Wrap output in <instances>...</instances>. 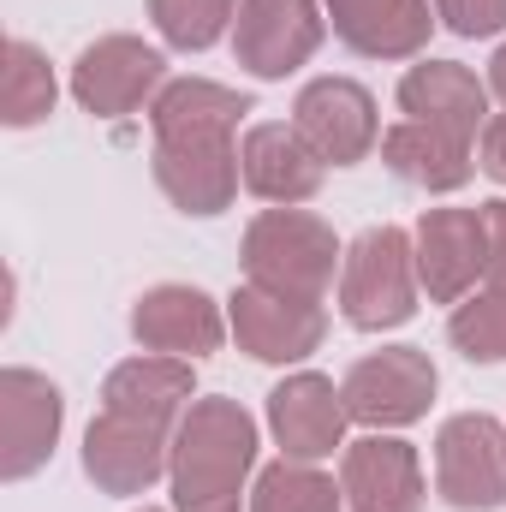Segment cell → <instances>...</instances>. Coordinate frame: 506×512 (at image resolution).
Masks as SVG:
<instances>
[{"label": "cell", "mask_w": 506, "mask_h": 512, "mask_svg": "<svg viewBox=\"0 0 506 512\" xmlns=\"http://www.w3.org/2000/svg\"><path fill=\"white\" fill-rule=\"evenodd\" d=\"M251 114L245 90L209 84V78H173L155 108H149V131H155V185L167 191L173 209L185 215H221L239 197V149H233V126Z\"/></svg>", "instance_id": "1"}, {"label": "cell", "mask_w": 506, "mask_h": 512, "mask_svg": "<svg viewBox=\"0 0 506 512\" xmlns=\"http://www.w3.org/2000/svg\"><path fill=\"white\" fill-rule=\"evenodd\" d=\"M256 465V423L239 399H191L173 429V512H239Z\"/></svg>", "instance_id": "2"}, {"label": "cell", "mask_w": 506, "mask_h": 512, "mask_svg": "<svg viewBox=\"0 0 506 512\" xmlns=\"http://www.w3.org/2000/svg\"><path fill=\"white\" fill-rule=\"evenodd\" d=\"M340 262L346 256H340L334 227L304 209H262L245 227V274H251V286L274 292V298L322 304Z\"/></svg>", "instance_id": "3"}, {"label": "cell", "mask_w": 506, "mask_h": 512, "mask_svg": "<svg viewBox=\"0 0 506 512\" xmlns=\"http://www.w3.org/2000/svg\"><path fill=\"white\" fill-rule=\"evenodd\" d=\"M417 286H423L417 280V245L399 227H370L340 262V310L364 334L411 322Z\"/></svg>", "instance_id": "4"}, {"label": "cell", "mask_w": 506, "mask_h": 512, "mask_svg": "<svg viewBox=\"0 0 506 512\" xmlns=\"http://www.w3.org/2000/svg\"><path fill=\"white\" fill-rule=\"evenodd\" d=\"M435 489L459 512L506 507V429L483 411L447 417L435 435Z\"/></svg>", "instance_id": "5"}, {"label": "cell", "mask_w": 506, "mask_h": 512, "mask_svg": "<svg viewBox=\"0 0 506 512\" xmlns=\"http://www.w3.org/2000/svg\"><path fill=\"white\" fill-rule=\"evenodd\" d=\"M292 131L304 137V149L322 167H352L381 143L376 96L352 78H316L292 102Z\"/></svg>", "instance_id": "6"}, {"label": "cell", "mask_w": 506, "mask_h": 512, "mask_svg": "<svg viewBox=\"0 0 506 512\" xmlns=\"http://www.w3.org/2000/svg\"><path fill=\"white\" fill-rule=\"evenodd\" d=\"M161 90H167V60L137 36H102L72 66V96L96 120H126Z\"/></svg>", "instance_id": "7"}, {"label": "cell", "mask_w": 506, "mask_h": 512, "mask_svg": "<svg viewBox=\"0 0 506 512\" xmlns=\"http://www.w3.org/2000/svg\"><path fill=\"white\" fill-rule=\"evenodd\" d=\"M346 411L352 423H370V429H405L429 411L435 399V364L429 352L417 346H387V352H370L346 370Z\"/></svg>", "instance_id": "8"}, {"label": "cell", "mask_w": 506, "mask_h": 512, "mask_svg": "<svg viewBox=\"0 0 506 512\" xmlns=\"http://www.w3.org/2000/svg\"><path fill=\"white\" fill-rule=\"evenodd\" d=\"M322 48V6L316 0H239L233 54L256 78H286Z\"/></svg>", "instance_id": "9"}, {"label": "cell", "mask_w": 506, "mask_h": 512, "mask_svg": "<svg viewBox=\"0 0 506 512\" xmlns=\"http://www.w3.org/2000/svg\"><path fill=\"white\" fill-rule=\"evenodd\" d=\"M173 459V429H155L126 411H102L84 429V471L102 495H149Z\"/></svg>", "instance_id": "10"}, {"label": "cell", "mask_w": 506, "mask_h": 512, "mask_svg": "<svg viewBox=\"0 0 506 512\" xmlns=\"http://www.w3.org/2000/svg\"><path fill=\"white\" fill-rule=\"evenodd\" d=\"M60 423H66L60 387L36 370H6L0 376V477L24 483L30 471H42L60 441Z\"/></svg>", "instance_id": "11"}, {"label": "cell", "mask_w": 506, "mask_h": 512, "mask_svg": "<svg viewBox=\"0 0 506 512\" xmlns=\"http://www.w3.org/2000/svg\"><path fill=\"white\" fill-rule=\"evenodd\" d=\"M417 245V280L435 304H459L489 274V233L483 209H429L411 233Z\"/></svg>", "instance_id": "12"}, {"label": "cell", "mask_w": 506, "mask_h": 512, "mask_svg": "<svg viewBox=\"0 0 506 512\" xmlns=\"http://www.w3.org/2000/svg\"><path fill=\"white\" fill-rule=\"evenodd\" d=\"M227 328H233L239 352H251L256 364H298V358H310L322 346L328 316H322V304L274 298L262 286H239L233 304H227Z\"/></svg>", "instance_id": "13"}, {"label": "cell", "mask_w": 506, "mask_h": 512, "mask_svg": "<svg viewBox=\"0 0 506 512\" xmlns=\"http://www.w3.org/2000/svg\"><path fill=\"white\" fill-rule=\"evenodd\" d=\"M346 423H352L346 393L328 376H316V370L286 376L268 393V429H274V441H280L286 459H304V465L328 459L334 447H346Z\"/></svg>", "instance_id": "14"}, {"label": "cell", "mask_w": 506, "mask_h": 512, "mask_svg": "<svg viewBox=\"0 0 506 512\" xmlns=\"http://www.w3.org/2000/svg\"><path fill=\"white\" fill-rule=\"evenodd\" d=\"M131 334L143 352H167V358H209L227 340L221 304L197 286H149L131 310Z\"/></svg>", "instance_id": "15"}, {"label": "cell", "mask_w": 506, "mask_h": 512, "mask_svg": "<svg viewBox=\"0 0 506 512\" xmlns=\"http://www.w3.org/2000/svg\"><path fill=\"white\" fill-rule=\"evenodd\" d=\"M340 489L352 512H423V465L405 441L364 435L340 459Z\"/></svg>", "instance_id": "16"}, {"label": "cell", "mask_w": 506, "mask_h": 512, "mask_svg": "<svg viewBox=\"0 0 506 512\" xmlns=\"http://www.w3.org/2000/svg\"><path fill=\"white\" fill-rule=\"evenodd\" d=\"M399 108L423 126H441L471 143L489 126V84L459 60H423L399 78Z\"/></svg>", "instance_id": "17"}, {"label": "cell", "mask_w": 506, "mask_h": 512, "mask_svg": "<svg viewBox=\"0 0 506 512\" xmlns=\"http://www.w3.org/2000/svg\"><path fill=\"white\" fill-rule=\"evenodd\" d=\"M239 173L245 191H256L274 209H298L322 191V161L304 149V137L292 126H251L239 143Z\"/></svg>", "instance_id": "18"}, {"label": "cell", "mask_w": 506, "mask_h": 512, "mask_svg": "<svg viewBox=\"0 0 506 512\" xmlns=\"http://www.w3.org/2000/svg\"><path fill=\"white\" fill-rule=\"evenodd\" d=\"M191 358H167V352H143L108 370L102 382V411H126L155 429H179V417L191 411Z\"/></svg>", "instance_id": "19"}, {"label": "cell", "mask_w": 506, "mask_h": 512, "mask_svg": "<svg viewBox=\"0 0 506 512\" xmlns=\"http://www.w3.org/2000/svg\"><path fill=\"white\" fill-rule=\"evenodd\" d=\"M328 18H334V36L370 60H405L435 30L429 0H328Z\"/></svg>", "instance_id": "20"}, {"label": "cell", "mask_w": 506, "mask_h": 512, "mask_svg": "<svg viewBox=\"0 0 506 512\" xmlns=\"http://www.w3.org/2000/svg\"><path fill=\"white\" fill-rule=\"evenodd\" d=\"M381 161L405 185H423V191H459L477 173L465 137H453L441 126H423V120H399L393 131H381Z\"/></svg>", "instance_id": "21"}, {"label": "cell", "mask_w": 506, "mask_h": 512, "mask_svg": "<svg viewBox=\"0 0 506 512\" xmlns=\"http://www.w3.org/2000/svg\"><path fill=\"white\" fill-rule=\"evenodd\" d=\"M54 66H48V54L36 48V42H24V36H12L6 48H0V120L12 131L24 126H42L48 114H54Z\"/></svg>", "instance_id": "22"}, {"label": "cell", "mask_w": 506, "mask_h": 512, "mask_svg": "<svg viewBox=\"0 0 506 512\" xmlns=\"http://www.w3.org/2000/svg\"><path fill=\"white\" fill-rule=\"evenodd\" d=\"M346 489H334V477H322L304 459H274L251 489V512H340Z\"/></svg>", "instance_id": "23"}, {"label": "cell", "mask_w": 506, "mask_h": 512, "mask_svg": "<svg viewBox=\"0 0 506 512\" xmlns=\"http://www.w3.org/2000/svg\"><path fill=\"white\" fill-rule=\"evenodd\" d=\"M447 340L471 358V364H506V286H489L477 298H459Z\"/></svg>", "instance_id": "24"}, {"label": "cell", "mask_w": 506, "mask_h": 512, "mask_svg": "<svg viewBox=\"0 0 506 512\" xmlns=\"http://www.w3.org/2000/svg\"><path fill=\"white\" fill-rule=\"evenodd\" d=\"M149 18L173 48L197 54L221 42V30L239 18V0H149Z\"/></svg>", "instance_id": "25"}, {"label": "cell", "mask_w": 506, "mask_h": 512, "mask_svg": "<svg viewBox=\"0 0 506 512\" xmlns=\"http://www.w3.org/2000/svg\"><path fill=\"white\" fill-rule=\"evenodd\" d=\"M435 12L447 18V30H459L471 42L506 30V0H435Z\"/></svg>", "instance_id": "26"}, {"label": "cell", "mask_w": 506, "mask_h": 512, "mask_svg": "<svg viewBox=\"0 0 506 512\" xmlns=\"http://www.w3.org/2000/svg\"><path fill=\"white\" fill-rule=\"evenodd\" d=\"M483 233H489V286H506V197L483 203Z\"/></svg>", "instance_id": "27"}, {"label": "cell", "mask_w": 506, "mask_h": 512, "mask_svg": "<svg viewBox=\"0 0 506 512\" xmlns=\"http://www.w3.org/2000/svg\"><path fill=\"white\" fill-rule=\"evenodd\" d=\"M483 173L506 185V114H495V120L483 126Z\"/></svg>", "instance_id": "28"}, {"label": "cell", "mask_w": 506, "mask_h": 512, "mask_svg": "<svg viewBox=\"0 0 506 512\" xmlns=\"http://www.w3.org/2000/svg\"><path fill=\"white\" fill-rule=\"evenodd\" d=\"M489 90H495V96L506 102V42H501V54L489 60Z\"/></svg>", "instance_id": "29"}, {"label": "cell", "mask_w": 506, "mask_h": 512, "mask_svg": "<svg viewBox=\"0 0 506 512\" xmlns=\"http://www.w3.org/2000/svg\"><path fill=\"white\" fill-rule=\"evenodd\" d=\"M143 512H161V507H143Z\"/></svg>", "instance_id": "30"}]
</instances>
